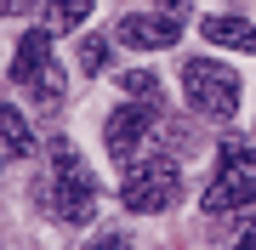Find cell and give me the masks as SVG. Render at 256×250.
Wrapping results in <instances>:
<instances>
[{
  "instance_id": "obj_1",
  "label": "cell",
  "mask_w": 256,
  "mask_h": 250,
  "mask_svg": "<svg viewBox=\"0 0 256 250\" xmlns=\"http://www.w3.org/2000/svg\"><path fill=\"white\" fill-rule=\"evenodd\" d=\"M34 199L46 205V216H57V222H68V228H86L97 216V176H92V165H86L80 154H74L68 137L52 142V165L40 176Z\"/></svg>"
},
{
  "instance_id": "obj_2",
  "label": "cell",
  "mask_w": 256,
  "mask_h": 250,
  "mask_svg": "<svg viewBox=\"0 0 256 250\" xmlns=\"http://www.w3.org/2000/svg\"><path fill=\"white\" fill-rule=\"evenodd\" d=\"M120 199H126V211H137V216L171 211V205L182 199V165H176L171 154L131 159V165H126V182H120Z\"/></svg>"
},
{
  "instance_id": "obj_3",
  "label": "cell",
  "mask_w": 256,
  "mask_h": 250,
  "mask_svg": "<svg viewBox=\"0 0 256 250\" xmlns=\"http://www.w3.org/2000/svg\"><path fill=\"white\" fill-rule=\"evenodd\" d=\"M256 199V148L250 142H222L216 154V176H210L205 188V211L222 216V211H245V205Z\"/></svg>"
},
{
  "instance_id": "obj_4",
  "label": "cell",
  "mask_w": 256,
  "mask_h": 250,
  "mask_svg": "<svg viewBox=\"0 0 256 250\" xmlns=\"http://www.w3.org/2000/svg\"><path fill=\"white\" fill-rule=\"evenodd\" d=\"M182 91L188 102L205 114V120H234L239 114V74L228 63H210V57H194V63H182Z\"/></svg>"
},
{
  "instance_id": "obj_5",
  "label": "cell",
  "mask_w": 256,
  "mask_h": 250,
  "mask_svg": "<svg viewBox=\"0 0 256 250\" xmlns=\"http://www.w3.org/2000/svg\"><path fill=\"white\" fill-rule=\"evenodd\" d=\"M154 125H160L154 102L131 97V102H120V108L102 114V142H108V154L120 159V165H131V159H137V148L154 137Z\"/></svg>"
},
{
  "instance_id": "obj_6",
  "label": "cell",
  "mask_w": 256,
  "mask_h": 250,
  "mask_svg": "<svg viewBox=\"0 0 256 250\" xmlns=\"http://www.w3.org/2000/svg\"><path fill=\"white\" fill-rule=\"evenodd\" d=\"M120 40L137 51H165L182 40V23H176V11H160V17H148V11H131V17H120Z\"/></svg>"
},
{
  "instance_id": "obj_7",
  "label": "cell",
  "mask_w": 256,
  "mask_h": 250,
  "mask_svg": "<svg viewBox=\"0 0 256 250\" xmlns=\"http://www.w3.org/2000/svg\"><path fill=\"white\" fill-rule=\"evenodd\" d=\"M46 63H52V28H28V34L18 40V51H12V80L28 91Z\"/></svg>"
},
{
  "instance_id": "obj_8",
  "label": "cell",
  "mask_w": 256,
  "mask_h": 250,
  "mask_svg": "<svg viewBox=\"0 0 256 250\" xmlns=\"http://www.w3.org/2000/svg\"><path fill=\"white\" fill-rule=\"evenodd\" d=\"M200 34L210 40V46H228V51H256V28L245 23V17H228V11H216V17H205L200 23Z\"/></svg>"
},
{
  "instance_id": "obj_9",
  "label": "cell",
  "mask_w": 256,
  "mask_h": 250,
  "mask_svg": "<svg viewBox=\"0 0 256 250\" xmlns=\"http://www.w3.org/2000/svg\"><path fill=\"white\" fill-rule=\"evenodd\" d=\"M0 154H12V159L34 154V131H28V120L12 108V102H0Z\"/></svg>"
},
{
  "instance_id": "obj_10",
  "label": "cell",
  "mask_w": 256,
  "mask_h": 250,
  "mask_svg": "<svg viewBox=\"0 0 256 250\" xmlns=\"http://www.w3.org/2000/svg\"><path fill=\"white\" fill-rule=\"evenodd\" d=\"M120 91L126 97H142V102H160V74H148V68H120Z\"/></svg>"
},
{
  "instance_id": "obj_11",
  "label": "cell",
  "mask_w": 256,
  "mask_h": 250,
  "mask_svg": "<svg viewBox=\"0 0 256 250\" xmlns=\"http://www.w3.org/2000/svg\"><path fill=\"white\" fill-rule=\"evenodd\" d=\"M86 17H92V0H57L52 17H46V28H80Z\"/></svg>"
},
{
  "instance_id": "obj_12",
  "label": "cell",
  "mask_w": 256,
  "mask_h": 250,
  "mask_svg": "<svg viewBox=\"0 0 256 250\" xmlns=\"http://www.w3.org/2000/svg\"><path fill=\"white\" fill-rule=\"evenodd\" d=\"M80 68H92V74H97V68H108V40H102V34H86V46H80Z\"/></svg>"
},
{
  "instance_id": "obj_13",
  "label": "cell",
  "mask_w": 256,
  "mask_h": 250,
  "mask_svg": "<svg viewBox=\"0 0 256 250\" xmlns=\"http://www.w3.org/2000/svg\"><path fill=\"white\" fill-rule=\"evenodd\" d=\"M86 250H131V239H126V233H102V239H92Z\"/></svg>"
},
{
  "instance_id": "obj_14",
  "label": "cell",
  "mask_w": 256,
  "mask_h": 250,
  "mask_svg": "<svg viewBox=\"0 0 256 250\" xmlns=\"http://www.w3.org/2000/svg\"><path fill=\"white\" fill-rule=\"evenodd\" d=\"M234 250H256V216L245 222V233H239V245H234Z\"/></svg>"
},
{
  "instance_id": "obj_15",
  "label": "cell",
  "mask_w": 256,
  "mask_h": 250,
  "mask_svg": "<svg viewBox=\"0 0 256 250\" xmlns=\"http://www.w3.org/2000/svg\"><path fill=\"white\" fill-rule=\"evenodd\" d=\"M28 0H0V17H12V11H23Z\"/></svg>"
},
{
  "instance_id": "obj_16",
  "label": "cell",
  "mask_w": 256,
  "mask_h": 250,
  "mask_svg": "<svg viewBox=\"0 0 256 250\" xmlns=\"http://www.w3.org/2000/svg\"><path fill=\"white\" fill-rule=\"evenodd\" d=\"M160 6H165V11H176V6H182V0H160Z\"/></svg>"
}]
</instances>
